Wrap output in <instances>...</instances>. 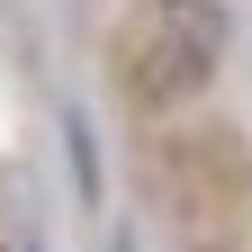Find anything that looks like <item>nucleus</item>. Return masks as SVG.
Returning a JSON list of instances; mask_svg holds the SVG:
<instances>
[{
	"instance_id": "1",
	"label": "nucleus",
	"mask_w": 252,
	"mask_h": 252,
	"mask_svg": "<svg viewBox=\"0 0 252 252\" xmlns=\"http://www.w3.org/2000/svg\"><path fill=\"white\" fill-rule=\"evenodd\" d=\"M153 180H162V207L189 252H252V189H243V153L225 144V126L171 135Z\"/></svg>"
},
{
	"instance_id": "2",
	"label": "nucleus",
	"mask_w": 252,
	"mask_h": 252,
	"mask_svg": "<svg viewBox=\"0 0 252 252\" xmlns=\"http://www.w3.org/2000/svg\"><path fill=\"white\" fill-rule=\"evenodd\" d=\"M216 45H225V18H216V0H153L135 90H144V99H189V90L216 72Z\"/></svg>"
}]
</instances>
